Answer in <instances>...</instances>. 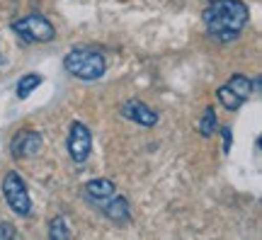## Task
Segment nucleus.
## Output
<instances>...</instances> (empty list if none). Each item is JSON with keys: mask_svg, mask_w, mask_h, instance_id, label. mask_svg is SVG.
Returning <instances> with one entry per match:
<instances>
[{"mask_svg": "<svg viewBox=\"0 0 262 240\" xmlns=\"http://www.w3.org/2000/svg\"><path fill=\"white\" fill-rule=\"evenodd\" d=\"M209 34L219 41H233L241 37L243 27L250 19L248 5L243 0H211L202 12Z\"/></svg>", "mask_w": 262, "mask_h": 240, "instance_id": "obj_1", "label": "nucleus"}, {"mask_svg": "<svg viewBox=\"0 0 262 240\" xmlns=\"http://www.w3.org/2000/svg\"><path fill=\"white\" fill-rule=\"evenodd\" d=\"M63 68L80 80H100L107 71V61L102 54H97L93 49H73L66 54Z\"/></svg>", "mask_w": 262, "mask_h": 240, "instance_id": "obj_2", "label": "nucleus"}, {"mask_svg": "<svg viewBox=\"0 0 262 240\" xmlns=\"http://www.w3.org/2000/svg\"><path fill=\"white\" fill-rule=\"evenodd\" d=\"M12 32L27 44H47V41H54V37H56L54 25L39 12H32L27 17L15 19L12 22Z\"/></svg>", "mask_w": 262, "mask_h": 240, "instance_id": "obj_3", "label": "nucleus"}, {"mask_svg": "<svg viewBox=\"0 0 262 240\" xmlns=\"http://www.w3.org/2000/svg\"><path fill=\"white\" fill-rule=\"evenodd\" d=\"M3 194H5V202L17 216H29L32 213V199H29L27 185L22 175H17L15 170H10L8 175L3 177Z\"/></svg>", "mask_w": 262, "mask_h": 240, "instance_id": "obj_4", "label": "nucleus"}, {"mask_svg": "<svg viewBox=\"0 0 262 240\" xmlns=\"http://www.w3.org/2000/svg\"><path fill=\"white\" fill-rule=\"evenodd\" d=\"M66 148H68V156L73 158L75 163H85L90 158L93 150V134L85 126L83 121H73L71 129H68V139H66Z\"/></svg>", "mask_w": 262, "mask_h": 240, "instance_id": "obj_5", "label": "nucleus"}, {"mask_svg": "<svg viewBox=\"0 0 262 240\" xmlns=\"http://www.w3.org/2000/svg\"><path fill=\"white\" fill-rule=\"evenodd\" d=\"M41 143H44V141H41V134L27 129V131H19L17 136L12 139L10 150H12L15 158H32L41 150Z\"/></svg>", "mask_w": 262, "mask_h": 240, "instance_id": "obj_6", "label": "nucleus"}, {"mask_svg": "<svg viewBox=\"0 0 262 240\" xmlns=\"http://www.w3.org/2000/svg\"><path fill=\"white\" fill-rule=\"evenodd\" d=\"M122 117L136 121V124H141V126H156V124H158V114L150 110L146 102H141V100H126L122 104Z\"/></svg>", "mask_w": 262, "mask_h": 240, "instance_id": "obj_7", "label": "nucleus"}, {"mask_svg": "<svg viewBox=\"0 0 262 240\" xmlns=\"http://www.w3.org/2000/svg\"><path fill=\"white\" fill-rule=\"evenodd\" d=\"M100 209H102V213L110 221L119 223V226H124V223L131 219L129 202H126V197H119V194H112L110 199H104V202L100 204Z\"/></svg>", "mask_w": 262, "mask_h": 240, "instance_id": "obj_8", "label": "nucleus"}, {"mask_svg": "<svg viewBox=\"0 0 262 240\" xmlns=\"http://www.w3.org/2000/svg\"><path fill=\"white\" fill-rule=\"evenodd\" d=\"M112 194H117V187H114L112 180L107 177H97V180H90L85 185V199L93 204H102L104 199H110Z\"/></svg>", "mask_w": 262, "mask_h": 240, "instance_id": "obj_9", "label": "nucleus"}, {"mask_svg": "<svg viewBox=\"0 0 262 240\" xmlns=\"http://www.w3.org/2000/svg\"><path fill=\"white\" fill-rule=\"evenodd\" d=\"M39 85H41V75L39 73H27L22 75L17 80V88H15V95H17V100H27L29 95L37 90Z\"/></svg>", "mask_w": 262, "mask_h": 240, "instance_id": "obj_10", "label": "nucleus"}, {"mask_svg": "<svg viewBox=\"0 0 262 240\" xmlns=\"http://www.w3.org/2000/svg\"><path fill=\"white\" fill-rule=\"evenodd\" d=\"M216 97H219V102L224 104L228 112H233V110H241V104H243V97H238V95L228 88V85H221L219 90H216Z\"/></svg>", "mask_w": 262, "mask_h": 240, "instance_id": "obj_11", "label": "nucleus"}, {"mask_svg": "<svg viewBox=\"0 0 262 240\" xmlns=\"http://www.w3.org/2000/svg\"><path fill=\"white\" fill-rule=\"evenodd\" d=\"M226 85H228V88H231V90H233L238 97H243V100H248V97H250V93H253V83H250L245 75H241V73L231 75Z\"/></svg>", "mask_w": 262, "mask_h": 240, "instance_id": "obj_12", "label": "nucleus"}, {"mask_svg": "<svg viewBox=\"0 0 262 240\" xmlns=\"http://www.w3.org/2000/svg\"><path fill=\"white\" fill-rule=\"evenodd\" d=\"M214 131H216V112H214V107H206L204 114H202V119H199V134H202L204 139H209Z\"/></svg>", "mask_w": 262, "mask_h": 240, "instance_id": "obj_13", "label": "nucleus"}, {"mask_svg": "<svg viewBox=\"0 0 262 240\" xmlns=\"http://www.w3.org/2000/svg\"><path fill=\"white\" fill-rule=\"evenodd\" d=\"M49 238L51 240H68L71 238V228L66 226V219L63 216H56L51 226H49Z\"/></svg>", "mask_w": 262, "mask_h": 240, "instance_id": "obj_14", "label": "nucleus"}, {"mask_svg": "<svg viewBox=\"0 0 262 240\" xmlns=\"http://www.w3.org/2000/svg\"><path fill=\"white\" fill-rule=\"evenodd\" d=\"M12 238H17V231L10 223H0V240H12Z\"/></svg>", "mask_w": 262, "mask_h": 240, "instance_id": "obj_15", "label": "nucleus"}, {"mask_svg": "<svg viewBox=\"0 0 262 240\" xmlns=\"http://www.w3.org/2000/svg\"><path fill=\"white\" fill-rule=\"evenodd\" d=\"M221 136H224V150L228 153V150H231V143H233V134H231L228 126H221Z\"/></svg>", "mask_w": 262, "mask_h": 240, "instance_id": "obj_16", "label": "nucleus"}]
</instances>
